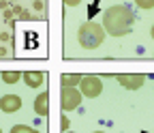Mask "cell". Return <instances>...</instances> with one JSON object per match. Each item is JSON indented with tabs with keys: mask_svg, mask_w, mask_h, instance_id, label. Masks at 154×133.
I'll use <instances>...</instances> for the list:
<instances>
[{
	"mask_svg": "<svg viewBox=\"0 0 154 133\" xmlns=\"http://www.w3.org/2000/svg\"><path fill=\"white\" fill-rule=\"evenodd\" d=\"M103 39H105V30L96 22H86L77 30V41L84 49H96L103 43Z\"/></svg>",
	"mask_w": 154,
	"mask_h": 133,
	"instance_id": "7a4b0ae2",
	"label": "cell"
},
{
	"mask_svg": "<svg viewBox=\"0 0 154 133\" xmlns=\"http://www.w3.org/2000/svg\"><path fill=\"white\" fill-rule=\"evenodd\" d=\"M79 92L82 97L94 99L103 92V80L99 75H82V82H79Z\"/></svg>",
	"mask_w": 154,
	"mask_h": 133,
	"instance_id": "3957f363",
	"label": "cell"
},
{
	"mask_svg": "<svg viewBox=\"0 0 154 133\" xmlns=\"http://www.w3.org/2000/svg\"><path fill=\"white\" fill-rule=\"evenodd\" d=\"M0 41H9V32H2V34H0Z\"/></svg>",
	"mask_w": 154,
	"mask_h": 133,
	"instance_id": "9a60e30c",
	"label": "cell"
},
{
	"mask_svg": "<svg viewBox=\"0 0 154 133\" xmlns=\"http://www.w3.org/2000/svg\"><path fill=\"white\" fill-rule=\"evenodd\" d=\"M0 133H2V129H0Z\"/></svg>",
	"mask_w": 154,
	"mask_h": 133,
	"instance_id": "44dd1931",
	"label": "cell"
},
{
	"mask_svg": "<svg viewBox=\"0 0 154 133\" xmlns=\"http://www.w3.org/2000/svg\"><path fill=\"white\" fill-rule=\"evenodd\" d=\"M94 133H105V131H94Z\"/></svg>",
	"mask_w": 154,
	"mask_h": 133,
	"instance_id": "d6986e66",
	"label": "cell"
},
{
	"mask_svg": "<svg viewBox=\"0 0 154 133\" xmlns=\"http://www.w3.org/2000/svg\"><path fill=\"white\" fill-rule=\"evenodd\" d=\"M60 105L64 112H73L82 105V92L77 90L75 86H62L60 92Z\"/></svg>",
	"mask_w": 154,
	"mask_h": 133,
	"instance_id": "277c9868",
	"label": "cell"
},
{
	"mask_svg": "<svg viewBox=\"0 0 154 133\" xmlns=\"http://www.w3.org/2000/svg\"><path fill=\"white\" fill-rule=\"evenodd\" d=\"M133 22H135V15H133V11L126 5L109 7L103 13V30L107 34H111V36L128 34L131 28H133Z\"/></svg>",
	"mask_w": 154,
	"mask_h": 133,
	"instance_id": "6da1fadb",
	"label": "cell"
},
{
	"mask_svg": "<svg viewBox=\"0 0 154 133\" xmlns=\"http://www.w3.org/2000/svg\"><path fill=\"white\" fill-rule=\"evenodd\" d=\"M19 78H22V73H17V71H5L2 73V82L5 84H17Z\"/></svg>",
	"mask_w": 154,
	"mask_h": 133,
	"instance_id": "30bf717a",
	"label": "cell"
},
{
	"mask_svg": "<svg viewBox=\"0 0 154 133\" xmlns=\"http://www.w3.org/2000/svg\"><path fill=\"white\" fill-rule=\"evenodd\" d=\"M9 7V2H7V0H0V9H7Z\"/></svg>",
	"mask_w": 154,
	"mask_h": 133,
	"instance_id": "e0dca14e",
	"label": "cell"
},
{
	"mask_svg": "<svg viewBox=\"0 0 154 133\" xmlns=\"http://www.w3.org/2000/svg\"><path fill=\"white\" fill-rule=\"evenodd\" d=\"M0 109L5 114H15L22 109V99L17 97V94H5L2 99H0Z\"/></svg>",
	"mask_w": 154,
	"mask_h": 133,
	"instance_id": "8992f818",
	"label": "cell"
},
{
	"mask_svg": "<svg viewBox=\"0 0 154 133\" xmlns=\"http://www.w3.org/2000/svg\"><path fill=\"white\" fill-rule=\"evenodd\" d=\"M62 129H64V131L69 129V118H62Z\"/></svg>",
	"mask_w": 154,
	"mask_h": 133,
	"instance_id": "2e32d148",
	"label": "cell"
},
{
	"mask_svg": "<svg viewBox=\"0 0 154 133\" xmlns=\"http://www.w3.org/2000/svg\"><path fill=\"white\" fill-rule=\"evenodd\" d=\"M34 9L36 11H43V2H41V0H34Z\"/></svg>",
	"mask_w": 154,
	"mask_h": 133,
	"instance_id": "5bb4252c",
	"label": "cell"
},
{
	"mask_svg": "<svg viewBox=\"0 0 154 133\" xmlns=\"http://www.w3.org/2000/svg\"><path fill=\"white\" fill-rule=\"evenodd\" d=\"M135 5L143 11H150V9H154V0H135Z\"/></svg>",
	"mask_w": 154,
	"mask_h": 133,
	"instance_id": "7c38bea8",
	"label": "cell"
},
{
	"mask_svg": "<svg viewBox=\"0 0 154 133\" xmlns=\"http://www.w3.org/2000/svg\"><path fill=\"white\" fill-rule=\"evenodd\" d=\"M22 78H24V82L30 88H38V86H43V82H45V73H41V71H26Z\"/></svg>",
	"mask_w": 154,
	"mask_h": 133,
	"instance_id": "ba28073f",
	"label": "cell"
},
{
	"mask_svg": "<svg viewBox=\"0 0 154 133\" xmlns=\"http://www.w3.org/2000/svg\"><path fill=\"white\" fill-rule=\"evenodd\" d=\"M60 80H62V86H77L82 82V75L79 73H64Z\"/></svg>",
	"mask_w": 154,
	"mask_h": 133,
	"instance_id": "9c48e42d",
	"label": "cell"
},
{
	"mask_svg": "<svg viewBox=\"0 0 154 133\" xmlns=\"http://www.w3.org/2000/svg\"><path fill=\"white\" fill-rule=\"evenodd\" d=\"M79 2H82V0H64V5H66V7H77Z\"/></svg>",
	"mask_w": 154,
	"mask_h": 133,
	"instance_id": "4fadbf2b",
	"label": "cell"
},
{
	"mask_svg": "<svg viewBox=\"0 0 154 133\" xmlns=\"http://www.w3.org/2000/svg\"><path fill=\"white\" fill-rule=\"evenodd\" d=\"M11 133H38V131L32 129V127H26V125H15L11 129Z\"/></svg>",
	"mask_w": 154,
	"mask_h": 133,
	"instance_id": "8fae6325",
	"label": "cell"
},
{
	"mask_svg": "<svg viewBox=\"0 0 154 133\" xmlns=\"http://www.w3.org/2000/svg\"><path fill=\"white\" fill-rule=\"evenodd\" d=\"M150 34H152V39H154V26H152V30H150Z\"/></svg>",
	"mask_w": 154,
	"mask_h": 133,
	"instance_id": "ac0fdd59",
	"label": "cell"
},
{
	"mask_svg": "<svg viewBox=\"0 0 154 133\" xmlns=\"http://www.w3.org/2000/svg\"><path fill=\"white\" fill-rule=\"evenodd\" d=\"M34 112L38 114V116H43V118L49 114V94L47 92H41L34 99Z\"/></svg>",
	"mask_w": 154,
	"mask_h": 133,
	"instance_id": "52a82bcc",
	"label": "cell"
},
{
	"mask_svg": "<svg viewBox=\"0 0 154 133\" xmlns=\"http://www.w3.org/2000/svg\"><path fill=\"white\" fill-rule=\"evenodd\" d=\"M116 80L128 90H137L146 84V75L143 73H120V75H116Z\"/></svg>",
	"mask_w": 154,
	"mask_h": 133,
	"instance_id": "5b68a950",
	"label": "cell"
},
{
	"mask_svg": "<svg viewBox=\"0 0 154 133\" xmlns=\"http://www.w3.org/2000/svg\"><path fill=\"white\" fill-rule=\"evenodd\" d=\"M66 133H73V131H66Z\"/></svg>",
	"mask_w": 154,
	"mask_h": 133,
	"instance_id": "ffe728a7",
	"label": "cell"
}]
</instances>
